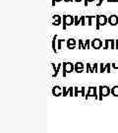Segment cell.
<instances>
[{"label":"cell","mask_w":118,"mask_h":133,"mask_svg":"<svg viewBox=\"0 0 118 133\" xmlns=\"http://www.w3.org/2000/svg\"><path fill=\"white\" fill-rule=\"evenodd\" d=\"M102 45H103L102 40L100 38H94L93 40H91V46L94 49H99L100 47H102Z\"/></svg>","instance_id":"4"},{"label":"cell","mask_w":118,"mask_h":133,"mask_svg":"<svg viewBox=\"0 0 118 133\" xmlns=\"http://www.w3.org/2000/svg\"><path fill=\"white\" fill-rule=\"evenodd\" d=\"M74 90H75L74 96H78V95H79V88H77V87H76V88H75Z\"/></svg>","instance_id":"22"},{"label":"cell","mask_w":118,"mask_h":133,"mask_svg":"<svg viewBox=\"0 0 118 133\" xmlns=\"http://www.w3.org/2000/svg\"><path fill=\"white\" fill-rule=\"evenodd\" d=\"M85 46H86V48H90V47H91V40H90V39H87V40H86Z\"/></svg>","instance_id":"19"},{"label":"cell","mask_w":118,"mask_h":133,"mask_svg":"<svg viewBox=\"0 0 118 133\" xmlns=\"http://www.w3.org/2000/svg\"><path fill=\"white\" fill-rule=\"evenodd\" d=\"M108 64L109 63H106V64L100 63L99 64V66H100V68H99V73H103V72H105L106 68H107V66H108Z\"/></svg>","instance_id":"9"},{"label":"cell","mask_w":118,"mask_h":133,"mask_svg":"<svg viewBox=\"0 0 118 133\" xmlns=\"http://www.w3.org/2000/svg\"><path fill=\"white\" fill-rule=\"evenodd\" d=\"M74 69L76 72H78V73H81L82 71L84 70V63L83 62H77V63L74 65Z\"/></svg>","instance_id":"8"},{"label":"cell","mask_w":118,"mask_h":133,"mask_svg":"<svg viewBox=\"0 0 118 133\" xmlns=\"http://www.w3.org/2000/svg\"><path fill=\"white\" fill-rule=\"evenodd\" d=\"M64 28H66V26L68 25H72L74 23V17L70 16V15H67V16H64Z\"/></svg>","instance_id":"7"},{"label":"cell","mask_w":118,"mask_h":133,"mask_svg":"<svg viewBox=\"0 0 118 133\" xmlns=\"http://www.w3.org/2000/svg\"><path fill=\"white\" fill-rule=\"evenodd\" d=\"M109 42H110V39H105L104 45H103V48H104V49H108V48H109Z\"/></svg>","instance_id":"13"},{"label":"cell","mask_w":118,"mask_h":133,"mask_svg":"<svg viewBox=\"0 0 118 133\" xmlns=\"http://www.w3.org/2000/svg\"><path fill=\"white\" fill-rule=\"evenodd\" d=\"M74 23H75V25H79V24H80V18L76 16L74 18Z\"/></svg>","instance_id":"18"},{"label":"cell","mask_w":118,"mask_h":133,"mask_svg":"<svg viewBox=\"0 0 118 133\" xmlns=\"http://www.w3.org/2000/svg\"><path fill=\"white\" fill-rule=\"evenodd\" d=\"M80 23L82 25H86V16H82L80 18Z\"/></svg>","instance_id":"17"},{"label":"cell","mask_w":118,"mask_h":133,"mask_svg":"<svg viewBox=\"0 0 118 133\" xmlns=\"http://www.w3.org/2000/svg\"><path fill=\"white\" fill-rule=\"evenodd\" d=\"M74 70V64L67 62V63H64V76L66 75V73H70Z\"/></svg>","instance_id":"6"},{"label":"cell","mask_w":118,"mask_h":133,"mask_svg":"<svg viewBox=\"0 0 118 133\" xmlns=\"http://www.w3.org/2000/svg\"><path fill=\"white\" fill-rule=\"evenodd\" d=\"M110 70H111V66H110V63H109L108 66H107V68H106V71H107L108 73H110Z\"/></svg>","instance_id":"23"},{"label":"cell","mask_w":118,"mask_h":133,"mask_svg":"<svg viewBox=\"0 0 118 133\" xmlns=\"http://www.w3.org/2000/svg\"><path fill=\"white\" fill-rule=\"evenodd\" d=\"M86 18L88 19V24H89V26H92L93 21H95V16H86Z\"/></svg>","instance_id":"11"},{"label":"cell","mask_w":118,"mask_h":133,"mask_svg":"<svg viewBox=\"0 0 118 133\" xmlns=\"http://www.w3.org/2000/svg\"><path fill=\"white\" fill-rule=\"evenodd\" d=\"M110 94L114 97H118V86H113L111 89H110Z\"/></svg>","instance_id":"10"},{"label":"cell","mask_w":118,"mask_h":133,"mask_svg":"<svg viewBox=\"0 0 118 133\" xmlns=\"http://www.w3.org/2000/svg\"><path fill=\"white\" fill-rule=\"evenodd\" d=\"M98 94H99V100L101 101L102 98L110 95V88H109L108 86H100V87H99Z\"/></svg>","instance_id":"1"},{"label":"cell","mask_w":118,"mask_h":133,"mask_svg":"<svg viewBox=\"0 0 118 133\" xmlns=\"http://www.w3.org/2000/svg\"><path fill=\"white\" fill-rule=\"evenodd\" d=\"M91 97L94 98L95 100H99V94H98V88H96V87H93V86L89 87L87 95H85V98L88 100V99L91 98Z\"/></svg>","instance_id":"3"},{"label":"cell","mask_w":118,"mask_h":133,"mask_svg":"<svg viewBox=\"0 0 118 133\" xmlns=\"http://www.w3.org/2000/svg\"><path fill=\"white\" fill-rule=\"evenodd\" d=\"M93 72H96V73H99V63H94V64H93Z\"/></svg>","instance_id":"16"},{"label":"cell","mask_w":118,"mask_h":133,"mask_svg":"<svg viewBox=\"0 0 118 133\" xmlns=\"http://www.w3.org/2000/svg\"><path fill=\"white\" fill-rule=\"evenodd\" d=\"M94 0H85V6H88V4H89V2H93Z\"/></svg>","instance_id":"24"},{"label":"cell","mask_w":118,"mask_h":133,"mask_svg":"<svg viewBox=\"0 0 118 133\" xmlns=\"http://www.w3.org/2000/svg\"><path fill=\"white\" fill-rule=\"evenodd\" d=\"M107 23L111 26L118 25V16H116V15H110L109 17H107Z\"/></svg>","instance_id":"5"},{"label":"cell","mask_w":118,"mask_h":133,"mask_svg":"<svg viewBox=\"0 0 118 133\" xmlns=\"http://www.w3.org/2000/svg\"><path fill=\"white\" fill-rule=\"evenodd\" d=\"M107 24V17L105 15H98L95 16V29L100 30V26H104Z\"/></svg>","instance_id":"2"},{"label":"cell","mask_w":118,"mask_h":133,"mask_svg":"<svg viewBox=\"0 0 118 133\" xmlns=\"http://www.w3.org/2000/svg\"><path fill=\"white\" fill-rule=\"evenodd\" d=\"M111 2H118V0H111Z\"/></svg>","instance_id":"26"},{"label":"cell","mask_w":118,"mask_h":133,"mask_svg":"<svg viewBox=\"0 0 118 133\" xmlns=\"http://www.w3.org/2000/svg\"><path fill=\"white\" fill-rule=\"evenodd\" d=\"M110 66H111V68H113V69H116L118 71V63H112Z\"/></svg>","instance_id":"20"},{"label":"cell","mask_w":118,"mask_h":133,"mask_svg":"<svg viewBox=\"0 0 118 133\" xmlns=\"http://www.w3.org/2000/svg\"><path fill=\"white\" fill-rule=\"evenodd\" d=\"M109 44H110V48L111 49H115V39H110Z\"/></svg>","instance_id":"14"},{"label":"cell","mask_w":118,"mask_h":133,"mask_svg":"<svg viewBox=\"0 0 118 133\" xmlns=\"http://www.w3.org/2000/svg\"><path fill=\"white\" fill-rule=\"evenodd\" d=\"M53 93H54V94H59V93H60V89H59V87H55L54 90H53Z\"/></svg>","instance_id":"21"},{"label":"cell","mask_w":118,"mask_h":133,"mask_svg":"<svg viewBox=\"0 0 118 133\" xmlns=\"http://www.w3.org/2000/svg\"><path fill=\"white\" fill-rule=\"evenodd\" d=\"M85 91H86V88H85V87H82L81 89H79V93L81 94L82 97H85V95H86V94H85Z\"/></svg>","instance_id":"15"},{"label":"cell","mask_w":118,"mask_h":133,"mask_svg":"<svg viewBox=\"0 0 118 133\" xmlns=\"http://www.w3.org/2000/svg\"><path fill=\"white\" fill-rule=\"evenodd\" d=\"M107 2H111V0H107Z\"/></svg>","instance_id":"27"},{"label":"cell","mask_w":118,"mask_h":133,"mask_svg":"<svg viewBox=\"0 0 118 133\" xmlns=\"http://www.w3.org/2000/svg\"><path fill=\"white\" fill-rule=\"evenodd\" d=\"M67 44H68L69 48L74 47L75 45H76V40H75L74 38H70V39H68V43H67Z\"/></svg>","instance_id":"12"},{"label":"cell","mask_w":118,"mask_h":133,"mask_svg":"<svg viewBox=\"0 0 118 133\" xmlns=\"http://www.w3.org/2000/svg\"><path fill=\"white\" fill-rule=\"evenodd\" d=\"M115 49H118V39H115Z\"/></svg>","instance_id":"25"}]
</instances>
